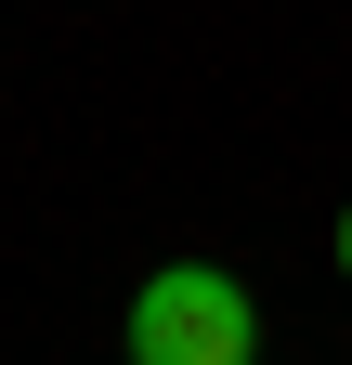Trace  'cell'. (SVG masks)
<instances>
[{"label": "cell", "instance_id": "obj_1", "mask_svg": "<svg viewBox=\"0 0 352 365\" xmlns=\"http://www.w3.org/2000/svg\"><path fill=\"white\" fill-rule=\"evenodd\" d=\"M130 365H261V300L222 261H157L130 287Z\"/></svg>", "mask_w": 352, "mask_h": 365}, {"label": "cell", "instance_id": "obj_2", "mask_svg": "<svg viewBox=\"0 0 352 365\" xmlns=\"http://www.w3.org/2000/svg\"><path fill=\"white\" fill-rule=\"evenodd\" d=\"M339 287H352V209H339Z\"/></svg>", "mask_w": 352, "mask_h": 365}]
</instances>
